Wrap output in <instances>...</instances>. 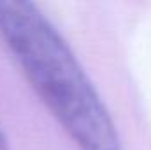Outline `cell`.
Here are the masks:
<instances>
[{
  "instance_id": "cell-1",
  "label": "cell",
  "mask_w": 151,
  "mask_h": 150,
  "mask_svg": "<svg viewBox=\"0 0 151 150\" xmlns=\"http://www.w3.org/2000/svg\"><path fill=\"white\" fill-rule=\"evenodd\" d=\"M0 39L81 150H119L114 122L91 79L35 4L0 0Z\"/></svg>"
},
{
  "instance_id": "cell-2",
  "label": "cell",
  "mask_w": 151,
  "mask_h": 150,
  "mask_svg": "<svg viewBox=\"0 0 151 150\" xmlns=\"http://www.w3.org/2000/svg\"><path fill=\"white\" fill-rule=\"evenodd\" d=\"M0 150H9V143H7V138H5L2 127H0Z\"/></svg>"
}]
</instances>
